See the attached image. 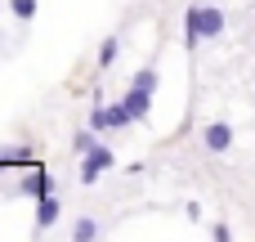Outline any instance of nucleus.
Wrapping results in <instances>:
<instances>
[{
  "label": "nucleus",
  "instance_id": "nucleus-7",
  "mask_svg": "<svg viewBox=\"0 0 255 242\" xmlns=\"http://www.w3.org/2000/svg\"><path fill=\"white\" fill-rule=\"evenodd\" d=\"M72 238H76V242H90V238H99V225H94V220H76Z\"/></svg>",
  "mask_w": 255,
  "mask_h": 242
},
{
  "label": "nucleus",
  "instance_id": "nucleus-3",
  "mask_svg": "<svg viewBox=\"0 0 255 242\" xmlns=\"http://www.w3.org/2000/svg\"><path fill=\"white\" fill-rule=\"evenodd\" d=\"M202 144H206V153H229L233 148V126H224V121L206 126L202 130Z\"/></svg>",
  "mask_w": 255,
  "mask_h": 242
},
{
  "label": "nucleus",
  "instance_id": "nucleus-5",
  "mask_svg": "<svg viewBox=\"0 0 255 242\" xmlns=\"http://www.w3.org/2000/svg\"><path fill=\"white\" fill-rule=\"evenodd\" d=\"M22 193H31L36 202L49 198V175H45V171H27V175H22Z\"/></svg>",
  "mask_w": 255,
  "mask_h": 242
},
{
  "label": "nucleus",
  "instance_id": "nucleus-2",
  "mask_svg": "<svg viewBox=\"0 0 255 242\" xmlns=\"http://www.w3.org/2000/svg\"><path fill=\"white\" fill-rule=\"evenodd\" d=\"M112 162H117V157H112V148L94 144V148L85 153V166H81V180H85V184H94V180H99V171H108Z\"/></svg>",
  "mask_w": 255,
  "mask_h": 242
},
{
  "label": "nucleus",
  "instance_id": "nucleus-11",
  "mask_svg": "<svg viewBox=\"0 0 255 242\" xmlns=\"http://www.w3.org/2000/svg\"><path fill=\"white\" fill-rule=\"evenodd\" d=\"M134 85H139V90H152V85H157V72H148V67H143V72L134 76Z\"/></svg>",
  "mask_w": 255,
  "mask_h": 242
},
{
  "label": "nucleus",
  "instance_id": "nucleus-6",
  "mask_svg": "<svg viewBox=\"0 0 255 242\" xmlns=\"http://www.w3.org/2000/svg\"><path fill=\"white\" fill-rule=\"evenodd\" d=\"M58 211H63V202H58L54 193H49V198H40V207H36V225H40V229H49V225L58 220Z\"/></svg>",
  "mask_w": 255,
  "mask_h": 242
},
{
  "label": "nucleus",
  "instance_id": "nucleus-1",
  "mask_svg": "<svg viewBox=\"0 0 255 242\" xmlns=\"http://www.w3.org/2000/svg\"><path fill=\"white\" fill-rule=\"evenodd\" d=\"M220 31H224V13L215 4H193L188 9V18H184V45H202V40H211Z\"/></svg>",
  "mask_w": 255,
  "mask_h": 242
},
{
  "label": "nucleus",
  "instance_id": "nucleus-12",
  "mask_svg": "<svg viewBox=\"0 0 255 242\" xmlns=\"http://www.w3.org/2000/svg\"><path fill=\"white\" fill-rule=\"evenodd\" d=\"M90 148H94V135L81 130V135H76V153H90Z\"/></svg>",
  "mask_w": 255,
  "mask_h": 242
},
{
  "label": "nucleus",
  "instance_id": "nucleus-8",
  "mask_svg": "<svg viewBox=\"0 0 255 242\" xmlns=\"http://www.w3.org/2000/svg\"><path fill=\"white\" fill-rule=\"evenodd\" d=\"M90 130H112V112L108 108H94L90 112Z\"/></svg>",
  "mask_w": 255,
  "mask_h": 242
},
{
  "label": "nucleus",
  "instance_id": "nucleus-10",
  "mask_svg": "<svg viewBox=\"0 0 255 242\" xmlns=\"http://www.w3.org/2000/svg\"><path fill=\"white\" fill-rule=\"evenodd\" d=\"M9 9H13L18 18H31V13H36V0H9Z\"/></svg>",
  "mask_w": 255,
  "mask_h": 242
},
{
  "label": "nucleus",
  "instance_id": "nucleus-4",
  "mask_svg": "<svg viewBox=\"0 0 255 242\" xmlns=\"http://www.w3.org/2000/svg\"><path fill=\"white\" fill-rule=\"evenodd\" d=\"M148 99H152V90H139V85H130V94H126L121 103L130 108V117H134V121H143V117H148Z\"/></svg>",
  "mask_w": 255,
  "mask_h": 242
},
{
  "label": "nucleus",
  "instance_id": "nucleus-9",
  "mask_svg": "<svg viewBox=\"0 0 255 242\" xmlns=\"http://www.w3.org/2000/svg\"><path fill=\"white\" fill-rule=\"evenodd\" d=\"M117 49H121V45H117V36H112V40H103V49H99V67H108V63L117 58Z\"/></svg>",
  "mask_w": 255,
  "mask_h": 242
}]
</instances>
